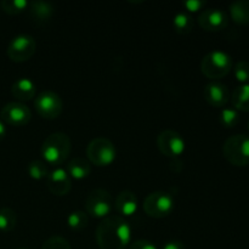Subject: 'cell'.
I'll return each instance as SVG.
<instances>
[{"label": "cell", "mask_w": 249, "mask_h": 249, "mask_svg": "<svg viewBox=\"0 0 249 249\" xmlns=\"http://www.w3.org/2000/svg\"><path fill=\"white\" fill-rule=\"evenodd\" d=\"M231 100L235 109L249 112V84H242L236 88Z\"/></svg>", "instance_id": "20"}, {"label": "cell", "mask_w": 249, "mask_h": 249, "mask_svg": "<svg viewBox=\"0 0 249 249\" xmlns=\"http://www.w3.org/2000/svg\"><path fill=\"white\" fill-rule=\"evenodd\" d=\"M36 50V41L29 34H19L16 36L7 45V57L17 63L28 61L34 55Z\"/></svg>", "instance_id": "8"}, {"label": "cell", "mask_w": 249, "mask_h": 249, "mask_svg": "<svg viewBox=\"0 0 249 249\" xmlns=\"http://www.w3.org/2000/svg\"><path fill=\"white\" fill-rule=\"evenodd\" d=\"M66 172L68 173L71 179L83 180L91 173V163L85 157H75L67 163Z\"/></svg>", "instance_id": "17"}, {"label": "cell", "mask_w": 249, "mask_h": 249, "mask_svg": "<svg viewBox=\"0 0 249 249\" xmlns=\"http://www.w3.org/2000/svg\"><path fill=\"white\" fill-rule=\"evenodd\" d=\"M185 6V9L190 12H197L199 10L203 9L207 5L206 1H199V0H190V1H185L182 4Z\"/></svg>", "instance_id": "29"}, {"label": "cell", "mask_w": 249, "mask_h": 249, "mask_svg": "<svg viewBox=\"0 0 249 249\" xmlns=\"http://www.w3.org/2000/svg\"><path fill=\"white\" fill-rule=\"evenodd\" d=\"M67 224L72 230H83L88 225V214L83 211L71 212L67 216Z\"/></svg>", "instance_id": "24"}, {"label": "cell", "mask_w": 249, "mask_h": 249, "mask_svg": "<svg viewBox=\"0 0 249 249\" xmlns=\"http://www.w3.org/2000/svg\"><path fill=\"white\" fill-rule=\"evenodd\" d=\"M18 249H28V248H18Z\"/></svg>", "instance_id": "34"}, {"label": "cell", "mask_w": 249, "mask_h": 249, "mask_svg": "<svg viewBox=\"0 0 249 249\" xmlns=\"http://www.w3.org/2000/svg\"><path fill=\"white\" fill-rule=\"evenodd\" d=\"M114 207L112 195L105 189H95L85 198V213L96 219H105Z\"/></svg>", "instance_id": "6"}, {"label": "cell", "mask_w": 249, "mask_h": 249, "mask_svg": "<svg viewBox=\"0 0 249 249\" xmlns=\"http://www.w3.org/2000/svg\"><path fill=\"white\" fill-rule=\"evenodd\" d=\"M0 119L11 126H24L31 122L32 112L22 102H9L0 111Z\"/></svg>", "instance_id": "11"}, {"label": "cell", "mask_w": 249, "mask_h": 249, "mask_svg": "<svg viewBox=\"0 0 249 249\" xmlns=\"http://www.w3.org/2000/svg\"><path fill=\"white\" fill-rule=\"evenodd\" d=\"M232 68V57L220 50L211 51L201 61V72L214 82L228 75Z\"/></svg>", "instance_id": "3"}, {"label": "cell", "mask_w": 249, "mask_h": 249, "mask_svg": "<svg viewBox=\"0 0 249 249\" xmlns=\"http://www.w3.org/2000/svg\"><path fill=\"white\" fill-rule=\"evenodd\" d=\"M157 147L160 153L169 158H178L184 153L186 143L178 131L167 129L158 134Z\"/></svg>", "instance_id": "10"}, {"label": "cell", "mask_w": 249, "mask_h": 249, "mask_svg": "<svg viewBox=\"0 0 249 249\" xmlns=\"http://www.w3.org/2000/svg\"><path fill=\"white\" fill-rule=\"evenodd\" d=\"M36 111L41 118L56 119L61 116L63 111V101L58 94L55 91L40 92L34 100Z\"/></svg>", "instance_id": "9"}, {"label": "cell", "mask_w": 249, "mask_h": 249, "mask_svg": "<svg viewBox=\"0 0 249 249\" xmlns=\"http://www.w3.org/2000/svg\"><path fill=\"white\" fill-rule=\"evenodd\" d=\"M138 197L130 190H124L117 195L114 208L123 216H131L138 211Z\"/></svg>", "instance_id": "15"}, {"label": "cell", "mask_w": 249, "mask_h": 249, "mask_svg": "<svg viewBox=\"0 0 249 249\" xmlns=\"http://www.w3.org/2000/svg\"><path fill=\"white\" fill-rule=\"evenodd\" d=\"M231 18L241 26H249V0H240L230 5Z\"/></svg>", "instance_id": "19"}, {"label": "cell", "mask_w": 249, "mask_h": 249, "mask_svg": "<svg viewBox=\"0 0 249 249\" xmlns=\"http://www.w3.org/2000/svg\"><path fill=\"white\" fill-rule=\"evenodd\" d=\"M223 155L230 164L246 167L249 164V136L245 134L231 135L223 145Z\"/></svg>", "instance_id": "4"}, {"label": "cell", "mask_w": 249, "mask_h": 249, "mask_svg": "<svg viewBox=\"0 0 249 249\" xmlns=\"http://www.w3.org/2000/svg\"><path fill=\"white\" fill-rule=\"evenodd\" d=\"M220 123L224 128H235L240 123V112L235 108H223L220 113Z\"/></svg>", "instance_id": "25"}, {"label": "cell", "mask_w": 249, "mask_h": 249, "mask_svg": "<svg viewBox=\"0 0 249 249\" xmlns=\"http://www.w3.org/2000/svg\"><path fill=\"white\" fill-rule=\"evenodd\" d=\"M116 146L107 138L92 139L87 147V158L91 165L108 167L116 160Z\"/></svg>", "instance_id": "5"}, {"label": "cell", "mask_w": 249, "mask_h": 249, "mask_svg": "<svg viewBox=\"0 0 249 249\" xmlns=\"http://www.w3.org/2000/svg\"><path fill=\"white\" fill-rule=\"evenodd\" d=\"M248 130H249V119H248Z\"/></svg>", "instance_id": "33"}, {"label": "cell", "mask_w": 249, "mask_h": 249, "mask_svg": "<svg viewBox=\"0 0 249 249\" xmlns=\"http://www.w3.org/2000/svg\"><path fill=\"white\" fill-rule=\"evenodd\" d=\"M96 242L100 249H125L131 243L130 225L122 216L108 215L97 225Z\"/></svg>", "instance_id": "1"}, {"label": "cell", "mask_w": 249, "mask_h": 249, "mask_svg": "<svg viewBox=\"0 0 249 249\" xmlns=\"http://www.w3.org/2000/svg\"><path fill=\"white\" fill-rule=\"evenodd\" d=\"M175 201L173 196L164 191H155L147 195L143 201V212L150 218L163 219L173 213Z\"/></svg>", "instance_id": "7"}, {"label": "cell", "mask_w": 249, "mask_h": 249, "mask_svg": "<svg viewBox=\"0 0 249 249\" xmlns=\"http://www.w3.org/2000/svg\"><path fill=\"white\" fill-rule=\"evenodd\" d=\"M236 79L242 84H249V62L247 61H240L233 67Z\"/></svg>", "instance_id": "27"}, {"label": "cell", "mask_w": 249, "mask_h": 249, "mask_svg": "<svg viewBox=\"0 0 249 249\" xmlns=\"http://www.w3.org/2000/svg\"><path fill=\"white\" fill-rule=\"evenodd\" d=\"M204 100L213 107H224L230 101V91L225 84L220 82H212L204 88Z\"/></svg>", "instance_id": "14"}, {"label": "cell", "mask_w": 249, "mask_h": 249, "mask_svg": "<svg viewBox=\"0 0 249 249\" xmlns=\"http://www.w3.org/2000/svg\"><path fill=\"white\" fill-rule=\"evenodd\" d=\"M29 11L34 21L43 23L53 16V6L48 1H33L29 4Z\"/></svg>", "instance_id": "18"}, {"label": "cell", "mask_w": 249, "mask_h": 249, "mask_svg": "<svg viewBox=\"0 0 249 249\" xmlns=\"http://www.w3.org/2000/svg\"><path fill=\"white\" fill-rule=\"evenodd\" d=\"M41 249H72L70 242L61 236H53L48 238L41 246Z\"/></svg>", "instance_id": "28"}, {"label": "cell", "mask_w": 249, "mask_h": 249, "mask_svg": "<svg viewBox=\"0 0 249 249\" xmlns=\"http://www.w3.org/2000/svg\"><path fill=\"white\" fill-rule=\"evenodd\" d=\"M0 6L6 14L18 15L29 6V2L26 0H4L1 1Z\"/></svg>", "instance_id": "26"}, {"label": "cell", "mask_w": 249, "mask_h": 249, "mask_svg": "<svg viewBox=\"0 0 249 249\" xmlns=\"http://www.w3.org/2000/svg\"><path fill=\"white\" fill-rule=\"evenodd\" d=\"M173 27L179 34H189L194 28V19L186 12H179L173 18Z\"/></svg>", "instance_id": "21"}, {"label": "cell", "mask_w": 249, "mask_h": 249, "mask_svg": "<svg viewBox=\"0 0 249 249\" xmlns=\"http://www.w3.org/2000/svg\"><path fill=\"white\" fill-rule=\"evenodd\" d=\"M36 85L29 78H19L12 84L11 94L18 101H29L36 96Z\"/></svg>", "instance_id": "16"}, {"label": "cell", "mask_w": 249, "mask_h": 249, "mask_svg": "<svg viewBox=\"0 0 249 249\" xmlns=\"http://www.w3.org/2000/svg\"><path fill=\"white\" fill-rule=\"evenodd\" d=\"M46 186L49 191L55 196H66L72 189V179L63 168H56L49 173L46 178Z\"/></svg>", "instance_id": "13"}, {"label": "cell", "mask_w": 249, "mask_h": 249, "mask_svg": "<svg viewBox=\"0 0 249 249\" xmlns=\"http://www.w3.org/2000/svg\"><path fill=\"white\" fill-rule=\"evenodd\" d=\"M72 151V142L67 134L53 133L44 140L41 145V156L48 165L58 167L66 162Z\"/></svg>", "instance_id": "2"}, {"label": "cell", "mask_w": 249, "mask_h": 249, "mask_svg": "<svg viewBox=\"0 0 249 249\" xmlns=\"http://www.w3.org/2000/svg\"><path fill=\"white\" fill-rule=\"evenodd\" d=\"M7 134V129H6V124L0 119V141H2L5 139Z\"/></svg>", "instance_id": "32"}, {"label": "cell", "mask_w": 249, "mask_h": 249, "mask_svg": "<svg viewBox=\"0 0 249 249\" xmlns=\"http://www.w3.org/2000/svg\"><path fill=\"white\" fill-rule=\"evenodd\" d=\"M128 249H157V247L147 240H136L129 245Z\"/></svg>", "instance_id": "30"}, {"label": "cell", "mask_w": 249, "mask_h": 249, "mask_svg": "<svg viewBox=\"0 0 249 249\" xmlns=\"http://www.w3.org/2000/svg\"><path fill=\"white\" fill-rule=\"evenodd\" d=\"M27 172H28L29 177L34 180H43L48 178L49 169L48 164L44 160H32L27 167Z\"/></svg>", "instance_id": "23"}, {"label": "cell", "mask_w": 249, "mask_h": 249, "mask_svg": "<svg viewBox=\"0 0 249 249\" xmlns=\"http://www.w3.org/2000/svg\"><path fill=\"white\" fill-rule=\"evenodd\" d=\"M198 24L202 29L208 32L223 31L229 24V16L224 10L218 7L206 9L198 15Z\"/></svg>", "instance_id": "12"}, {"label": "cell", "mask_w": 249, "mask_h": 249, "mask_svg": "<svg viewBox=\"0 0 249 249\" xmlns=\"http://www.w3.org/2000/svg\"><path fill=\"white\" fill-rule=\"evenodd\" d=\"M17 224V214L14 209L5 208L0 209V231L10 232L15 229Z\"/></svg>", "instance_id": "22"}, {"label": "cell", "mask_w": 249, "mask_h": 249, "mask_svg": "<svg viewBox=\"0 0 249 249\" xmlns=\"http://www.w3.org/2000/svg\"><path fill=\"white\" fill-rule=\"evenodd\" d=\"M162 249H186V246L181 241H169L163 246Z\"/></svg>", "instance_id": "31"}]
</instances>
